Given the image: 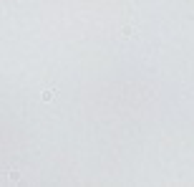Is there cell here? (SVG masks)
Returning <instances> with one entry per match:
<instances>
[{
  "label": "cell",
  "mask_w": 194,
  "mask_h": 187,
  "mask_svg": "<svg viewBox=\"0 0 194 187\" xmlns=\"http://www.w3.org/2000/svg\"><path fill=\"white\" fill-rule=\"evenodd\" d=\"M53 96H56V91H53V89L43 91V101H53Z\"/></svg>",
  "instance_id": "cell-1"
}]
</instances>
